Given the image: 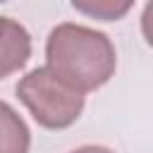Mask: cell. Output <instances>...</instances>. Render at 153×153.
<instances>
[{
	"instance_id": "6da1fadb",
	"label": "cell",
	"mask_w": 153,
	"mask_h": 153,
	"mask_svg": "<svg viewBox=\"0 0 153 153\" xmlns=\"http://www.w3.org/2000/svg\"><path fill=\"white\" fill-rule=\"evenodd\" d=\"M45 65L79 91L105 86L117 69V53L108 33L84 24H57L45 41Z\"/></svg>"
},
{
	"instance_id": "7a4b0ae2",
	"label": "cell",
	"mask_w": 153,
	"mask_h": 153,
	"mask_svg": "<svg viewBox=\"0 0 153 153\" xmlns=\"http://www.w3.org/2000/svg\"><path fill=\"white\" fill-rule=\"evenodd\" d=\"M17 96L31 112V117L43 129L53 131L72 127L81 117L86 105L84 91L65 81L48 65L24 74L17 84Z\"/></svg>"
},
{
	"instance_id": "3957f363",
	"label": "cell",
	"mask_w": 153,
	"mask_h": 153,
	"mask_svg": "<svg viewBox=\"0 0 153 153\" xmlns=\"http://www.w3.org/2000/svg\"><path fill=\"white\" fill-rule=\"evenodd\" d=\"M31 57V36L29 31L10 17H2V67L0 79H7L12 72L22 69Z\"/></svg>"
},
{
	"instance_id": "277c9868",
	"label": "cell",
	"mask_w": 153,
	"mask_h": 153,
	"mask_svg": "<svg viewBox=\"0 0 153 153\" xmlns=\"http://www.w3.org/2000/svg\"><path fill=\"white\" fill-rule=\"evenodd\" d=\"M0 127H2L0 153H29V143H31L29 127L12 110L10 103L0 105Z\"/></svg>"
},
{
	"instance_id": "5b68a950",
	"label": "cell",
	"mask_w": 153,
	"mask_h": 153,
	"mask_svg": "<svg viewBox=\"0 0 153 153\" xmlns=\"http://www.w3.org/2000/svg\"><path fill=\"white\" fill-rule=\"evenodd\" d=\"M69 2L76 12L98 22H117L134 7V0H69Z\"/></svg>"
},
{
	"instance_id": "8992f818",
	"label": "cell",
	"mask_w": 153,
	"mask_h": 153,
	"mask_svg": "<svg viewBox=\"0 0 153 153\" xmlns=\"http://www.w3.org/2000/svg\"><path fill=\"white\" fill-rule=\"evenodd\" d=\"M141 33H143L146 43L153 48V0H148L141 12Z\"/></svg>"
},
{
	"instance_id": "52a82bcc",
	"label": "cell",
	"mask_w": 153,
	"mask_h": 153,
	"mask_svg": "<svg viewBox=\"0 0 153 153\" xmlns=\"http://www.w3.org/2000/svg\"><path fill=\"white\" fill-rule=\"evenodd\" d=\"M69 153H115V151H110V148H105V146H81V148L69 151Z\"/></svg>"
},
{
	"instance_id": "ba28073f",
	"label": "cell",
	"mask_w": 153,
	"mask_h": 153,
	"mask_svg": "<svg viewBox=\"0 0 153 153\" xmlns=\"http://www.w3.org/2000/svg\"><path fill=\"white\" fill-rule=\"evenodd\" d=\"M2 2H7V0H2Z\"/></svg>"
}]
</instances>
